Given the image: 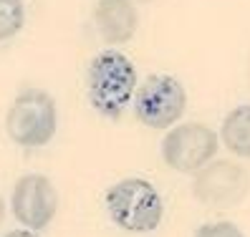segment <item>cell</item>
<instances>
[{
  "instance_id": "1",
  "label": "cell",
  "mask_w": 250,
  "mask_h": 237,
  "mask_svg": "<svg viewBox=\"0 0 250 237\" xmlns=\"http://www.w3.org/2000/svg\"><path fill=\"white\" fill-rule=\"evenodd\" d=\"M137 91V68L122 51H101L86 68V96L94 111L116 121Z\"/></svg>"
},
{
  "instance_id": "2",
  "label": "cell",
  "mask_w": 250,
  "mask_h": 237,
  "mask_svg": "<svg viewBox=\"0 0 250 237\" xmlns=\"http://www.w3.org/2000/svg\"><path fill=\"white\" fill-rule=\"evenodd\" d=\"M106 212L114 225L126 232H152L159 227L165 204L154 184L129 177L106 189Z\"/></svg>"
},
{
  "instance_id": "3",
  "label": "cell",
  "mask_w": 250,
  "mask_h": 237,
  "mask_svg": "<svg viewBox=\"0 0 250 237\" xmlns=\"http://www.w3.org/2000/svg\"><path fill=\"white\" fill-rule=\"evenodd\" d=\"M8 137L18 146L25 149H38L46 146L56 134V103L46 91H23L5 116Z\"/></svg>"
},
{
  "instance_id": "4",
  "label": "cell",
  "mask_w": 250,
  "mask_h": 237,
  "mask_svg": "<svg viewBox=\"0 0 250 237\" xmlns=\"http://www.w3.org/2000/svg\"><path fill=\"white\" fill-rule=\"evenodd\" d=\"M187 109V91L174 76H149L134 96V114L149 129H167L177 124Z\"/></svg>"
},
{
  "instance_id": "5",
  "label": "cell",
  "mask_w": 250,
  "mask_h": 237,
  "mask_svg": "<svg viewBox=\"0 0 250 237\" xmlns=\"http://www.w3.org/2000/svg\"><path fill=\"white\" fill-rule=\"evenodd\" d=\"M217 152V134L197 121H187L167 131L162 141V157L177 172L202 169Z\"/></svg>"
},
{
  "instance_id": "6",
  "label": "cell",
  "mask_w": 250,
  "mask_h": 237,
  "mask_svg": "<svg viewBox=\"0 0 250 237\" xmlns=\"http://www.w3.org/2000/svg\"><path fill=\"white\" fill-rule=\"evenodd\" d=\"M192 192L202 204L228 210L245 199L250 192V177L235 161H212L200 169Z\"/></svg>"
},
{
  "instance_id": "7",
  "label": "cell",
  "mask_w": 250,
  "mask_h": 237,
  "mask_svg": "<svg viewBox=\"0 0 250 237\" xmlns=\"http://www.w3.org/2000/svg\"><path fill=\"white\" fill-rule=\"evenodd\" d=\"M13 215L25 230H43L51 225L58 210V192L43 174H25L13 187Z\"/></svg>"
},
{
  "instance_id": "8",
  "label": "cell",
  "mask_w": 250,
  "mask_h": 237,
  "mask_svg": "<svg viewBox=\"0 0 250 237\" xmlns=\"http://www.w3.org/2000/svg\"><path fill=\"white\" fill-rule=\"evenodd\" d=\"M99 36L111 46H119L134 38L139 25V13L131 0H99L94 10Z\"/></svg>"
},
{
  "instance_id": "9",
  "label": "cell",
  "mask_w": 250,
  "mask_h": 237,
  "mask_svg": "<svg viewBox=\"0 0 250 237\" xmlns=\"http://www.w3.org/2000/svg\"><path fill=\"white\" fill-rule=\"evenodd\" d=\"M220 139L235 157L250 159V106H238L225 116Z\"/></svg>"
},
{
  "instance_id": "10",
  "label": "cell",
  "mask_w": 250,
  "mask_h": 237,
  "mask_svg": "<svg viewBox=\"0 0 250 237\" xmlns=\"http://www.w3.org/2000/svg\"><path fill=\"white\" fill-rule=\"evenodd\" d=\"M25 23L23 0H0V40L13 38Z\"/></svg>"
},
{
  "instance_id": "11",
  "label": "cell",
  "mask_w": 250,
  "mask_h": 237,
  "mask_svg": "<svg viewBox=\"0 0 250 237\" xmlns=\"http://www.w3.org/2000/svg\"><path fill=\"white\" fill-rule=\"evenodd\" d=\"M195 237H243V232L232 222H210V225H202Z\"/></svg>"
},
{
  "instance_id": "12",
  "label": "cell",
  "mask_w": 250,
  "mask_h": 237,
  "mask_svg": "<svg viewBox=\"0 0 250 237\" xmlns=\"http://www.w3.org/2000/svg\"><path fill=\"white\" fill-rule=\"evenodd\" d=\"M5 237H41V235H36L33 230H13V232H8Z\"/></svg>"
},
{
  "instance_id": "13",
  "label": "cell",
  "mask_w": 250,
  "mask_h": 237,
  "mask_svg": "<svg viewBox=\"0 0 250 237\" xmlns=\"http://www.w3.org/2000/svg\"><path fill=\"white\" fill-rule=\"evenodd\" d=\"M5 219V204H3V199H0V222Z\"/></svg>"
}]
</instances>
